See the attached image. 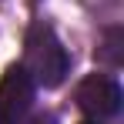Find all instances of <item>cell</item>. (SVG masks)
<instances>
[{"mask_svg":"<svg viewBox=\"0 0 124 124\" xmlns=\"http://www.w3.org/2000/svg\"><path fill=\"white\" fill-rule=\"evenodd\" d=\"M23 70L30 74L34 87H57L64 84L67 70H70V57L57 40L50 23H34L27 30V44H23Z\"/></svg>","mask_w":124,"mask_h":124,"instance_id":"6da1fadb","label":"cell"},{"mask_svg":"<svg viewBox=\"0 0 124 124\" xmlns=\"http://www.w3.org/2000/svg\"><path fill=\"white\" fill-rule=\"evenodd\" d=\"M74 101L87 117L94 121H107V117H117L121 114V104H124V94H121V84L107 74H91L77 84L74 91Z\"/></svg>","mask_w":124,"mask_h":124,"instance_id":"7a4b0ae2","label":"cell"},{"mask_svg":"<svg viewBox=\"0 0 124 124\" xmlns=\"http://www.w3.org/2000/svg\"><path fill=\"white\" fill-rule=\"evenodd\" d=\"M34 104V81L20 64L7 67L0 77V124H23L27 111Z\"/></svg>","mask_w":124,"mask_h":124,"instance_id":"3957f363","label":"cell"},{"mask_svg":"<svg viewBox=\"0 0 124 124\" xmlns=\"http://www.w3.org/2000/svg\"><path fill=\"white\" fill-rule=\"evenodd\" d=\"M117 44H121V30H111L107 34V47H104V57L111 64H121V54H117Z\"/></svg>","mask_w":124,"mask_h":124,"instance_id":"277c9868","label":"cell"},{"mask_svg":"<svg viewBox=\"0 0 124 124\" xmlns=\"http://www.w3.org/2000/svg\"><path fill=\"white\" fill-rule=\"evenodd\" d=\"M30 124H54V117H50V114H37Z\"/></svg>","mask_w":124,"mask_h":124,"instance_id":"5b68a950","label":"cell"}]
</instances>
